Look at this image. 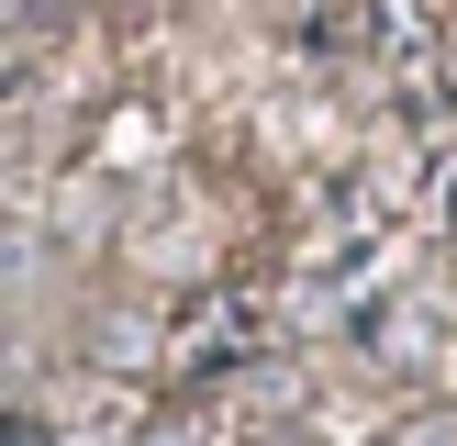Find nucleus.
<instances>
[{"label":"nucleus","mask_w":457,"mask_h":446,"mask_svg":"<svg viewBox=\"0 0 457 446\" xmlns=\"http://www.w3.org/2000/svg\"><path fill=\"white\" fill-rule=\"evenodd\" d=\"M0 446H56V424L45 413H0Z\"/></svg>","instance_id":"obj_1"}]
</instances>
